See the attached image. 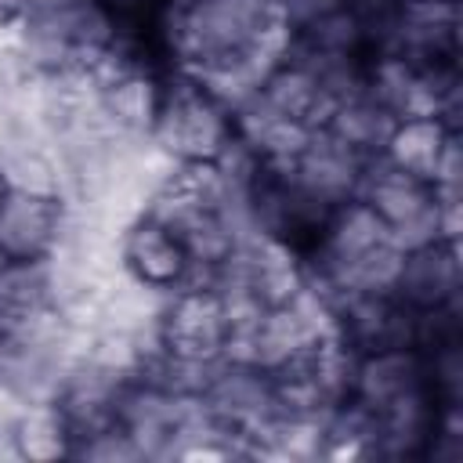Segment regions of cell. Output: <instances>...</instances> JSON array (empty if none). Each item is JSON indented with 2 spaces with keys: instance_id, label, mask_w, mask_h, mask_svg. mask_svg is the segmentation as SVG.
<instances>
[{
  "instance_id": "277c9868",
  "label": "cell",
  "mask_w": 463,
  "mask_h": 463,
  "mask_svg": "<svg viewBox=\"0 0 463 463\" xmlns=\"http://www.w3.org/2000/svg\"><path fill=\"white\" fill-rule=\"evenodd\" d=\"M69 224V203L61 195L43 192H22L7 188L0 192V253L7 260H47L54 246L61 242Z\"/></svg>"
},
{
  "instance_id": "9c48e42d",
  "label": "cell",
  "mask_w": 463,
  "mask_h": 463,
  "mask_svg": "<svg viewBox=\"0 0 463 463\" xmlns=\"http://www.w3.org/2000/svg\"><path fill=\"white\" fill-rule=\"evenodd\" d=\"M416 387H427L423 351H416V347H380V351L358 354L351 398H358L373 412L383 409L387 402L416 391Z\"/></svg>"
},
{
  "instance_id": "9a60e30c",
  "label": "cell",
  "mask_w": 463,
  "mask_h": 463,
  "mask_svg": "<svg viewBox=\"0 0 463 463\" xmlns=\"http://www.w3.org/2000/svg\"><path fill=\"white\" fill-rule=\"evenodd\" d=\"M72 456H76V459H101V463H116V459H141L137 445L130 441V434H127L119 423H112V427H105V430H98V434L83 438V441L72 449Z\"/></svg>"
},
{
  "instance_id": "5b68a950",
  "label": "cell",
  "mask_w": 463,
  "mask_h": 463,
  "mask_svg": "<svg viewBox=\"0 0 463 463\" xmlns=\"http://www.w3.org/2000/svg\"><path fill=\"white\" fill-rule=\"evenodd\" d=\"M304 195H311L315 203H322L326 210L347 203L358 195V181L365 170V159L358 152H351L344 141H336L326 127L311 130V137L304 141V148L279 166Z\"/></svg>"
},
{
  "instance_id": "ac0fdd59",
  "label": "cell",
  "mask_w": 463,
  "mask_h": 463,
  "mask_svg": "<svg viewBox=\"0 0 463 463\" xmlns=\"http://www.w3.org/2000/svg\"><path fill=\"white\" fill-rule=\"evenodd\" d=\"M4 260H7V257H4V253H0V268H4Z\"/></svg>"
},
{
  "instance_id": "30bf717a",
  "label": "cell",
  "mask_w": 463,
  "mask_h": 463,
  "mask_svg": "<svg viewBox=\"0 0 463 463\" xmlns=\"http://www.w3.org/2000/svg\"><path fill=\"white\" fill-rule=\"evenodd\" d=\"M257 98H260L271 112H279V116H286V119H293V123H304V127H311V130L326 127V119H329V112H333V101H329V94L322 90V83L315 80V72H311L304 61L289 58V54L268 72V80L260 83Z\"/></svg>"
},
{
  "instance_id": "ba28073f",
  "label": "cell",
  "mask_w": 463,
  "mask_h": 463,
  "mask_svg": "<svg viewBox=\"0 0 463 463\" xmlns=\"http://www.w3.org/2000/svg\"><path fill=\"white\" fill-rule=\"evenodd\" d=\"M394 297L412 311L459 304V297H463L459 242H430V246L402 253Z\"/></svg>"
},
{
  "instance_id": "2e32d148",
  "label": "cell",
  "mask_w": 463,
  "mask_h": 463,
  "mask_svg": "<svg viewBox=\"0 0 463 463\" xmlns=\"http://www.w3.org/2000/svg\"><path fill=\"white\" fill-rule=\"evenodd\" d=\"M347 7V0H275V14H279V25L293 36V33H304L307 25L322 22L326 14Z\"/></svg>"
},
{
  "instance_id": "4fadbf2b",
  "label": "cell",
  "mask_w": 463,
  "mask_h": 463,
  "mask_svg": "<svg viewBox=\"0 0 463 463\" xmlns=\"http://www.w3.org/2000/svg\"><path fill=\"white\" fill-rule=\"evenodd\" d=\"M452 134H459V130H449L441 119H398L380 156L391 166H398L420 181H434L438 159Z\"/></svg>"
},
{
  "instance_id": "6da1fadb",
  "label": "cell",
  "mask_w": 463,
  "mask_h": 463,
  "mask_svg": "<svg viewBox=\"0 0 463 463\" xmlns=\"http://www.w3.org/2000/svg\"><path fill=\"white\" fill-rule=\"evenodd\" d=\"M235 137V116L192 72L166 65L148 141L174 163H213Z\"/></svg>"
},
{
  "instance_id": "7a4b0ae2",
  "label": "cell",
  "mask_w": 463,
  "mask_h": 463,
  "mask_svg": "<svg viewBox=\"0 0 463 463\" xmlns=\"http://www.w3.org/2000/svg\"><path fill=\"white\" fill-rule=\"evenodd\" d=\"M358 199L383 221L387 239L409 253L430 242H445L441 235V203L430 181H420L398 166H391L383 156L365 159Z\"/></svg>"
},
{
  "instance_id": "3957f363",
  "label": "cell",
  "mask_w": 463,
  "mask_h": 463,
  "mask_svg": "<svg viewBox=\"0 0 463 463\" xmlns=\"http://www.w3.org/2000/svg\"><path fill=\"white\" fill-rule=\"evenodd\" d=\"M228 340V322L221 300L210 286H181L166 293L159 307V344L181 358H221Z\"/></svg>"
},
{
  "instance_id": "e0dca14e",
  "label": "cell",
  "mask_w": 463,
  "mask_h": 463,
  "mask_svg": "<svg viewBox=\"0 0 463 463\" xmlns=\"http://www.w3.org/2000/svg\"><path fill=\"white\" fill-rule=\"evenodd\" d=\"M116 25H152V11L159 7V0H98Z\"/></svg>"
},
{
  "instance_id": "52a82bcc",
  "label": "cell",
  "mask_w": 463,
  "mask_h": 463,
  "mask_svg": "<svg viewBox=\"0 0 463 463\" xmlns=\"http://www.w3.org/2000/svg\"><path fill=\"white\" fill-rule=\"evenodd\" d=\"M387 51L416 61L459 58V0H402L380 54Z\"/></svg>"
},
{
  "instance_id": "8fae6325",
  "label": "cell",
  "mask_w": 463,
  "mask_h": 463,
  "mask_svg": "<svg viewBox=\"0 0 463 463\" xmlns=\"http://www.w3.org/2000/svg\"><path fill=\"white\" fill-rule=\"evenodd\" d=\"M54 311L47 260H4L0 268V336Z\"/></svg>"
},
{
  "instance_id": "d6986e66",
  "label": "cell",
  "mask_w": 463,
  "mask_h": 463,
  "mask_svg": "<svg viewBox=\"0 0 463 463\" xmlns=\"http://www.w3.org/2000/svg\"><path fill=\"white\" fill-rule=\"evenodd\" d=\"M0 192H4V177H0Z\"/></svg>"
},
{
  "instance_id": "5bb4252c",
  "label": "cell",
  "mask_w": 463,
  "mask_h": 463,
  "mask_svg": "<svg viewBox=\"0 0 463 463\" xmlns=\"http://www.w3.org/2000/svg\"><path fill=\"white\" fill-rule=\"evenodd\" d=\"M11 441L18 459H58V456H72V434L58 412L54 402H29L14 427H11Z\"/></svg>"
},
{
  "instance_id": "8992f818",
  "label": "cell",
  "mask_w": 463,
  "mask_h": 463,
  "mask_svg": "<svg viewBox=\"0 0 463 463\" xmlns=\"http://www.w3.org/2000/svg\"><path fill=\"white\" fill-rule=\"evenodd\" d=\"M119 260L134 282L156 293H174L192 275V257L181 246V239L159 221H152L148 213L134 217L119 232Z\"/></svg>"
},
{
  "instance_id": "7c38bea8",
  "label": "cell",
  "mask_w": 463,
  "mask_h": 463,
  "mask_svg": "<svg viewBox=\"0 0 463 463\" xmlns=\"http://www.w3.org/2000/svg\"><path fill=\"white\" fill-rule=\"evenodd\" d=\"M394 123H398L394 112L383 109L369 90H362V94H351V98L333 105V112L326 119V130L336 141H344L351 152H358L362 159H373V156L383 152Z\"/></svg>"
}]
</instances>
